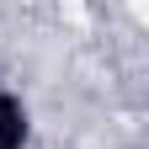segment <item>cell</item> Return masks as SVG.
Listing matches in <instances>:
<instances>
[{
  "instance_id": "1",
  "label": "cell",
  "mask_w": 149,
  "mask_h": 149,
  "mask_svg": "<svg viewBox=\"0 0 149 149\" xmlns=\"http://www.w3.org/2000/svg\"><path fill=\"white\" fill-rule=\"evenodd\" d=\"M27 144H32V107L0 85V149H27Z\"/></svg>"
}]
</instances>
